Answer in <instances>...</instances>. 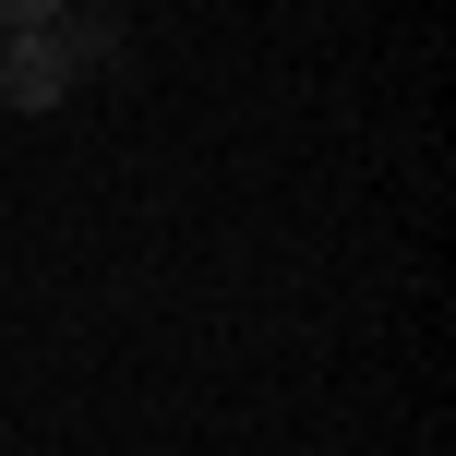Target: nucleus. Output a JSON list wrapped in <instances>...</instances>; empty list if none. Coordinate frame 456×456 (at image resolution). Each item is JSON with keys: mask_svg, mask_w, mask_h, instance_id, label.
Instances as JSON below:
<instances>
[{"mask_svg": "<svg viewBox=\"0 0 456 456\" xmlns=\"http://www.w3.org/2000/svg\"><path fill=\"white\" fill-rule=\"evenodd\" d=\"M72 0H0V37H24V24H61Z\"/></svg>", "mask_w": 456, "mask_h": 456, "instance_id": "2", "label": "nucleus"}, {"mask_svg": "<svg viewBox=\"0 0 456 456\" xmlns=\"http://www.w3.org/2000/svg\"><path fill=\"white\" fill-rule=\"evenodd\" d=\"M109 61V24H24V37H0V109H61L72 72Z\"/></svg>", "mask_w": 456, "mask_h": 456, "instance_id": "1", "label": "nucleus"}]
</instances>
